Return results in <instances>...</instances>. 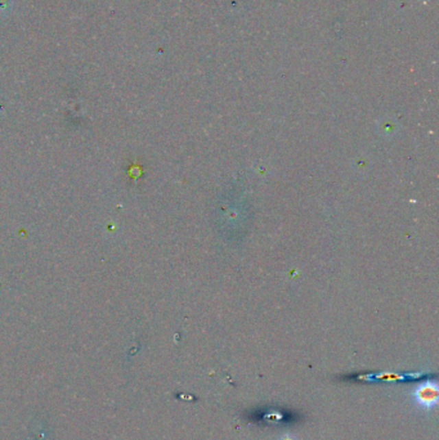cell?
Masks as SVG:
<instances>
[{
    "label": "cell",
    "mask_w": 439,
    "mask_h": 440,
    "mask_svg": "<svg viewBox=\"0 0 439 440\" xmlns=\"http://www.w3.org/2000/svg\"><path fill=\"white\" fill-rule=\"evenodd\" d=\"M412 403L425 412H430L437 407L439 399V385L434 380L420 382L412 389L411 394Z\"/></svg>",
    "instance_id": "1"
},
{
    "label": "cell",
    "mask_w": 439,
    "mask_h": 440,
    "mask_svg": "<svg viewBox=\"0 0 439 440\" xmlns=\"http://www.w3.org/2000/svg\"><path fill=\"white\" fill-rule=\"evenodd\" d=\"M277 440H299L296 435H294L293 432H285Z\"/></svg>",
    "instance_id": "2"
}]
</instances>
